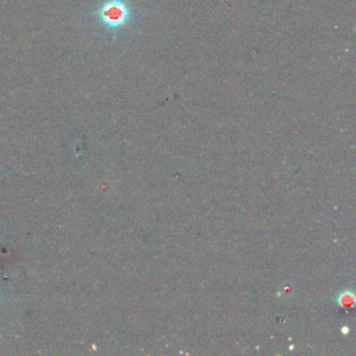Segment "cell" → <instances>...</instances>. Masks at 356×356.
Listing matches in <instances>:
<instances>
[{
	"instance_id": "6da1fadb",
	"label": "cell",
	"mask_w": 356,
	"mask_h": 356,
	"mask_svg": "<svg viewBox=\"0 0 356 356\" xmlns=\"http://www.w3.org/2000/svg\"><path fill=\"white\" fill-rule=\"evenodd\" d=\"M92 15L95 16L107 30L116 32L129 23L132 9L125 0H103Z\"/></svg>"
}]
</instances>
